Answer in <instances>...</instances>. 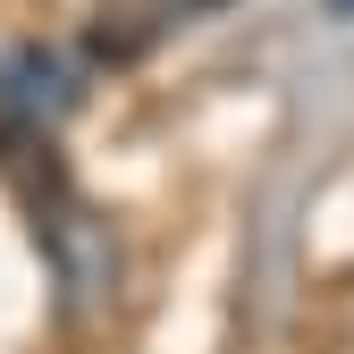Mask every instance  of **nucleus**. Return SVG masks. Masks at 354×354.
Here are the masks:
<instances>
[{
	"mask_svg": "<svg viewBox=\"0 0 354 354\" xmlns=\"http://www.w3.org/2000/svg\"><path fill=\"white\" fill-rule=\"evenodd\" d=\"M329 17H354V0H329Z\"/></svg>",
	"mask_w": 354,
	"mask_h": 354,
	"instance_id": "f257e3e1",
	"label": "nucleus"
}]
</instances>
